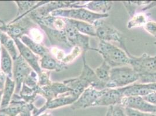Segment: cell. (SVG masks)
Returning <instances> with one entry per match:
<instances>
[{
	"mask_svg": "<svg viewBox=\"0 0 156 116\" xmlns=\"http://www.w3.org/2000/svg\"><path fill=\"white\" fill-rule=\"evenodd\" d=\"M95 51L98 52L111 68L129 66V57L126 52L111 43L99 41Z\"/></svg>",
	"mask_w": 156,
	"mask_h": 116,
	"instance_id": "cell-1",
	"label": "cell"
},
{
	"mask_svg": "<svg viewBox=\"0 0 156 116\" xmlns=\"http://www.w3.org/2000/svg\"><path fill=\"white\" fill-rule=\"evenodd\" d=\"M139 74L130 66L111 68L107 89L121 88L134 84L139 80Z\"/></svg>",
	"mask_w": 156,
	"mask_h": 116,
	"instance_id": "cell-2",
	"label": "cell"
},
{
	"mask_svg": "<svg viewBox=\"0 0 156 116\" xmlns=\"http://www.w3.org/2000/svg\"><path fill=\"white\" fill-rule=\"evenodd\" d=\"M50 15L54 17L83 21L91 25H94L98 20L107 18L109 16L108 13H94L84 8L59 9L52 12Z\"/></svg>",
	"mask_w": 156,
	"mask_h": 116,
	"instance_id": "cell-3",
	"label": "cell"
},
{
	"mask_svg": "<svg viewBox=\"0 0 156 116\" xmlns=\"http://www.w3.org/2000/svg\"><path fill=\"white\" fill-rule=\"evenodd\" d=\"M96 30V37L100 41L110 43L111 41L118 43L120 47L129 55L130 53L128 51L125 45V39L124 34L113 26L105 24L103 19L98 20L94 25Z\"/></svg>",
	"mask_w": 156,
	"mask_h": 116,
	"instance_id": "cell-4",
	"label": "cell"
},
{
	"mask_svg": "<svg viewBox=\"0 0 156 116\" xmlns=\"http://www.w3.org/2000/svg\"><path fill=\"white\" fill-rule=\"evenodd\" d=\"M128 56L129 66L139 75L156 71V54L154 56H150L144 53L140 56H135L130 53Z\"/></svg>",
	"mask_w": 156,
	"mask_h": 116,
	"instance_id": "cell-5",
	"label": "cell"
},
{
	"mask_svg": "<svg viewBox=\"0 0 156 116\" xmlns=\"http://www.w3.org/2000/svg\"><path fill=\"white\" fill-rule=\"evenodd\" d=\"M33 70L32 67L20 55L13 60L12 78L16 86L15 94H20L25 79Z\"/></svg>",
	"mask_w": 156,
	"mask_h": 116,
	"instance_id": "cell-6",
	"label": "cell"
},
{
	"mask_svg": "<svg viewBox=\"0 0 156 116\" xmlns=\"http://www.w3.org/2000/svg\"><path fill=\"white\" fill-rule=\"evenodd\" d=\"M64 31L68 42L73 47L78 46L80 48L82 53H86L89 50L95 51V48L90 46V39L88 36L79 32L76 29L67 23Z\"/></svg>",
	"mask_w": 156,
	"mask_h": 116,
	"instance_id": "cell-7",
	"label": "cell"
},
{
	"mask_svg": "<svg viewBox=\"0 0 156 116\" xmlns=\"http://www.w3.org/2000/svg\"><path fill=\"white\" fill-rule=\"evenodd\" d=\"M107 89L98 90L92 86H89L79 96L77 100L71 106L73 110L85 109L93 107L98 99L101 97Z\"/></svg>",
	"mask_w": 156,
	"mask_h": 116,
	"instance_id": "cell-8",
	"label": "cell"
},
{
	"mask_svg": "<svg viewBox=\"0 0 156 116\" xmlns=\"http://www.w3.org/2000/svg\"><path fill=\"white\" fill-rule=\"evenodd\" d=\"M40 29L46 33L50 42L54 47L58 48L64 51L69 49H72L73 47L72 46L65 36V32L63 30H58L50 28L43 24H37Z\"/></svg>",
	"mask_w": 156,
	"mask_h": 116,
	"instance_id": "cell-9",
	"label": "cell"
},
{
	"mask_svg": "<svg viewBox=\"0 0 156 116\" xmlns=\"http://www.w3.org/2000/svg\"><path fill=\"white\" fill-rule=\"evenodd\" d=\"M71 90L63 82H52L49 85L40 87L39 86L38 94L43 97L46 102L50 101L54 98L70 94Z\"/></svg>",
	"mask_w": 156,
	"mask_h": 116,
	"instance_id": "cell-10",
	"label": "cell"
},
{
	"mask_svg": "<svg viewBox=\"0 0 156 116\" xmlns=\"http://www.w3.org/2000/svg\"><path fill=\"white\" fill-rule=\"evenodd\" d=\"M119 105L124 108L128 107L144 113H156V106L147 102L140 96L124 97Z\"/></svg>",
	"mask_w": 156,
	"mask_h": 116,
	"instance_id": "cell-11",
	"label": "cell"
},
{
	"mask_svg": "<svg viewBox=\"0 0 156 116\" xmlns=\"http://www.w3.org/2000/svg\"><path fill=\"white\" fill-rule=\"evenodd\" d=\"M13 39L18 48L20 55L25 59L33 70L39 75L42 71L40 65V57L34 53L29 48H28L20 39Z\"/></svg>",
	"mask_w": 156,
	"mask_h": 116,
	"instance_id": "cell-12",
	"label": "cell"
},
{
	"mask_svg": "<svg viewBox=\"0 0 156 116\" xmlns=\"http://www.w3.org/2000/svg\"><path fill=\"white\" fill-rule=\"evenodd\" d=\"M77 97H73L71 94H65L59 96L50 101L46 102L40 108L35 107L33 111V114L39 115L47 110L55 109L68 105L71 106L77 100Z\"/></svg>",
	"mask_w": 156,
	"mask_h": 116,
	"instance_id": "cell-13",
	"label": "cell"
},
{
	"mask_svg": "<svg viewBox=\"0 0 156 116\" xmlns=\"http://www.w3.org/2000/svg\"><path fill=\"white\" fill-rule=\"evenodd\" d=\"M120 90L124 97L130 96L144 97L152 92H156V83H134L124 88H121Z\"/></svg>",
	"mask_w": 156,
	"mask_h": 116,
	"instance_id": "cell-14",
	"label": "cell"
},
{
	"mask_svg": "<svg viewBox=\"0 0 156 116\" xmlns=\"http://www.w3.org/2000/svg\"><path fill=\"white\" fill-rule=\"evenodd\" d=\"M82 58L83 66L82 70L79 77L86 81L90 86L93 87L98 90H104L107 89L105 85L98 78L94 70H92L91 67L87 64L86 53H82Z\"/></svg>",
	"mask_w": 156,
	"mask_h": 116,
	"instance_id": "cell-15",
	"label": "cell"
},
{
	"mask_svg": "<svg viewBox=\"0 0 156 116\" xmlns=\"http://www.w3.org/2000/svg\"><path fill=\"white\" fill-rule=\"evenodd\" d=\"M124 95L120 88L107 89L94 103L93 107L114 106L120 104Z\"/></svg>",
	"mask_w": 156,
	"mask_h": 116,
	"instance_id": "cell-16",
	"label": "cell"
},
{
	"mask_svg": "<svg viewBox=\"0 0 156 116\" xmlns=\"http://www.w3.org/2000/svg\"><path fill=\"white\" fill-rule=\"evenodd\" d=\"M15 4L18 8V13L15 19L9 23H14L24 18L33 11L39 7L45 5L49 1H16Z\"/></svg>",
	"mask_w": 156,
	"mask_h": 116,
	"instance_id": "cell-17",
	"label": "cell"
},
{
	"mask_svg": "<svg viewBox=\"0 0 156 116\" xmlns=\"http://www.w3.org/2000/svg\"><path fill=\"white\" fill-rule=\"evenodd\" d=\"M26 103L20 97L19 94H14L9 104L5 108L0 109V116H20Z\"/></svg>",
	"mask_w": 156,
	"mask_h": 116,
	"instance_id": "cell-18",
	"label": "cell"
},
{
	"mask_svg": "<svg viewBox=\"0 0 156 116\" xmlns=\"http://www.w3.org/2000/svg\"><path fill=\"white\" fill-rule=\"evenodd\" d=\"M41 69L47 71H62L67 69V65L53 57L50 53L42 56L40 59Z\"/></svg>",
	"mask_w": 156,
	"mask_h": 116,
	"instance_id": "cell-19",
	"label": "cell"
},
{
	"mask_svg": "<svg viewBox=\"0 0 156 116\" xmlns=\"http://www.w3.org/2000/svg\"><path fill=\"white\" fill-rule=\"evenodd\" d=\"M71 90V95L73 97L78 98L84 90L88 88L90 85L85 80L78 76V77L70 78L64 80L62 81Z\"/></svg>",
	"mask_w": 156,
	"mask_h": 116,
	"instance_id": "cell-20",
	"label": "cell"
},
{
	"mask_svg": "<svg viewBox=\"0 0 156 116\" xmlns=\"http://www.w3.org/2000/svg\"><path fill=\"white\" fill-rule=\"evenodd\" d=\"M15 83L12 78L6 77L4 87L2 90V97L0 109L7 107L11 102L15 92Z\"/></svg>",
	"mask_w": 156,
	"mask_h": 116,
	"instance_id": "cell-21",
	"label": "cell"
},
{
	"mask_svg": "<svg viewBox=\"0 0 156 116\" xmlns=\"http://www.w3.org/2000/svg\"><path fill=\"white\" fill-rule=\"evenodd\" d=\"M65 19L67 23L73 27L79 32L86 36L96 37V30L93 25L77 20Z\"/></svg>",
	"mask_w": 156,
	"mask_h": 116,
	"instance_id": "cell-22",
	"label": "cell"
},
{
	"mask_svg": "<svg viewBox=\"0 0 156 116\" xmlns=\"http://www.w3.org/2000/svg\"><path fill=\"white\" fill-rule=\"evenodd\" d=\"M113 5L112 1H87L85 4L86 8L94 13L100 14H107L112 9Z\"/></svg>",
	"mask_w": 156,
	"mask_h": 116,
	"instance_id": "cell-23",
	"label": "cell"
},
{
	"mask_svg": "<svg viewBox=\"0 0 156 116\" xmlns=\"http://www.w3.org/2000/svg\"><path fill=\"white\" fill-rule=\"evenodd\" d=\"M13 59L7 51V49L1 45V63L0 67L1 72H2L6 76L12 78V70H13Z\"/></svg>",
	"mask_w": 156,
	"mask_h": 116,
	"instance_id": "cell-24",
	"label": "cell"
},
{
	"mask_svg": "<svg viewBox=\"0 0 156 116\" xmlns=\"http://www.w3.org/2000/svg\"><path fill=\"white\" fill-rule=\"evenodd\" d=\"M20 39L28 48H29L34 53L40 58L48 53H50V49L48 48L43 44L34 41L27 35L23 36Z\"/></svg>",
	"mask_w": 156,
	"mask_h": 116,
	"instance_id": "cell-25",
	"label": "cell"
},
{
	"mask_svg": "<svg viewBox=\"0 0 156 116\" xmlns=\"http://www.w3.org/2000/svg\"><path fill=\"white\" fill-rule=\"evenodd\" d=\"M0 44L9 52L13 60L18 57L20 54L13 39L5 32L0 30Z\"/></svg>",
	"mask_w": 156,
	"mask_h": 116,
	"instance_id": "cell-26",
	"label": "cell"
},
{
	"mask_svg": "<svg viewBox=\"0 0 156 116\" xmlns=\"http://www.w3.org/2000/svg\"><path fill=\"white\" fill-rule=\"evenodd\" d=\"M39 86L36 88H32L23 84L19 95L20 97L25 102L33 103L36 101L38 94Z\"/></svg>",
	"mask_w": 156,
	"mask_h": 116,
	"instance_id": "cell-27",
	"label": "cell"
},
{
	"mask_svg": "<svg viewBox=\"0 0 156 116\" xmlns=\"http://www.w3.org/2000/svg\"><path fill=\"white\" fill-rule=\"evenodd\" d=\"M148 19L149 15L147 13L143 12H137L131 16L127 23V27L129 29L143 27L148 22Z\"/></svg>",
	"mask_w": 156,
	"mask_h": 116,
	"instance_id": "cell-28",
	"label": "cell"
},
{
	"mask_svg": "<svg viewBox=\"0 0 156 116\" xmlns=\"http://www.w3.org/2000/svg\"><path fill=\"white\" fill-rule=\"evenodd\" d=\"M111 69V67L110 66L105 62L103 61V63L94 70V72L98 78L105 85L106 88L107 84L110 80Z\"/></svg>",
	"mask_w": 156,
	"mask_h": 116,
	"instance_id": "cell-29",
	"label": "cell"
},
{
	"mask_svg": "<svg viewBox=\"0 0 156 116\" xmlns=\"http://www.w3.org/2000/svg\"><path fill=\"white\" fill-rule=\"evenodd\" d=\"M41 30L36 26H33L29 29L27 35L34 41L41 44L44 40V34Z\"/></svg>",
	"mask_w": 156,
	"mask_h": 116,
	"instance_id": "cell-30",
	"label": "cell"
},
{
	"mask_svg": "<svg viewBox=\"0 0 156 116\" xmlns=\"http://www.w3.org/2000/svg\"><path fill=\"white\" fill-rule=\"evenodd\" d=\"M149 1H124V5L126 8L130 17L135 13L137 7L146 5L149 3Z\"/></svg>",
	"mask_w": 156,
	"mask_h": 116,
	"instance_id": "cell-31",
	"label": "cell"
},
{
	"mask_svg": "<svg viewBox=\"0 0 156 116\" xmlns=\"http://www.w3.org/2000/svg\"><path fill=\"white\" fill-rule=\"evenodd\" d=\"M82 54V49L78 46H74L71 49V51L68 53V54H66L65 57L62 60V62L65 65H68L72 62L75 59H76L80 55Z\"/></svg>",
	"mask_w": 156,
	"mask_h": 116,
	"instance_id": "cell-32",
	"label": "cell"
},
{
	"mask_svg": "<svg viewBox=\"0 0 156 116\" xmlns=\"http://www.w3.org/2000/svg\"><path fill=\"white\" fill-rule=\"evenodd\" d=\"M51 73L50 71L47 70H43L38 75L39 77V81H38V85L40 87H45L49 85L52 83V81L50 78Z\"/></svg>",
	"mask_w": 156,
	"mask_h": 116,
	"instance_id": "cell-33",
	"label": "cell"
},
{
	"mask_svg": "<svg viewBox=\"0 0 156 116\" xmlns=\"http://www.w3.org/2000/svg\"><path fill=\"white\" fill-rule=\"evenodd\" d=\"M38 81H39L38 74L34 70H33L25 79L23 84H25L30 88H36L39 86Z\"/></svg>",
	"mask_w": 156,
	"mask_h": 116,
	"instance_id": "cell-34",
	"label": "cell"
},
{
	"mask_svg": "<svg viewBox=\"0 0 156 116\" xmlns=\"http://www.w3.org/2000/svg\"><path fill=\"white\" fill-rule=\"evenodd\" d=\"M139 83L141 84H149V83H156V71L146 74L139 75Z\"/></svg>",
	"mask_w": 156,
	"mask_h": 116,
	"instance_id": "cell-35",
	"label": "cell"
},
{
	"mask_svg": "<svg viewBox=\"0 0 156 116\" xmlns=\"http://www.w3.org/2000/svg\"><path fill=\"white\" fill-rule=\"evenodd\" d=\"M146 32L149 33L152 36L156 39V22L148 21L146 24L143 26Z\"/></svg>",
	"mask_w": 156,
	"mask_h": 116,
	"instance_id": "cell-36",
	"label": "cell"
},
{
	"mask_svg": "<svg viewBox=\"0 0 156 116\" xmlns=\"http://www.w3.org/2000/svg\"><path fill=\"white\" fill-rule=\"evenodd\" d=\"M112 116H126L124 107L121 105L118 104L113 106L112 110Z\"/></svg>",
	"mask_w": 156,
	"mask_h": 116,
	"instance_id": "cell-37",
	"label": "cell"
},
{
	"mask_svg": "<svg viewBox=\"0 0 156 116\" xmlns=\"http://www.w3.org/2000/svg\"><path fill=\"white\" fill-rule=\"evenodd\" d=\"M143 97V99L147 102L156 106V92H152L147 95Z\"/></svg>",
	"mask_w": 156,
	"mask_h": 116,
	"instance_id": "cell-38",
	"label": "cell"
},
{
	"mask_svg": "<svg viewBox=\"0 0 156 116\" xmlns=\"http://www.w3.org/2000/svg\"><path fill=\"white\" fill-rule=\"evenodd\" d=\"M6 77L2 72H0V90H3L4 89Z\"/></svg>",
	"mask_w": 156,
	"mask_h": 116,
	"instance_id": "cell-39",
	"label": "cell"
},
{
	"mask_svg": "<svg viewBox=\"0 0 156 116\" xmlns=\"http://www.w3.org/2000/svg\"><path fill=\"white\" fill-rule=\"evenodd\" d=\"M34 114L36 116H52V114L50 112L48 111L47 110L46 111H44V112L41 113L39 115H37V114Z\"/></svg>",
	"mask_w": 156,
	"mask_h": 116,
	"instance_id": "cell-40",
	"label": "cell"
},
{
	"mask_svg": "<svg viewBox=\"0 0 156 116\" xmlns=\"http://www.w3.org/2000/svg\"><path fill=\"white\" fill-rule=\"evenodd\" d=\"M112 107L113 106H110L108 110L106 113L105 116H112Z\"/></svg>",
	"mask_w": 156,
	"mask_h": 116,
	"instance_id": "cell-41",
	"label": "cell"
},
{
	"mask_svg": "<svg viewBox=\"0 0 156 116\" xmlns=\"http://www.w3.org/2000/svg\"><path fill=\"white\" fill-rule=\"evenodd\" d=\"M2 97V90H0V104H1V103Z\"/></svg>",
	"mask_w": 156,
	"mask_h": 116,
	"instance_id": "cell-42",
	"label": "cell"
},
{
	"mask_svg": "<svg viewBox=\"0 0 156 116\" xmlns=\"http://www.w3.org/2000/svg\"><path fill=\"white\" fill-rule=\"evenodd\" d=\"M1 45L0 44V63H1Z\"/></svg>",
	"mask_w": 156,
	"mask_h": 116,
	"instance_id": "cell-43",
	"label": "cell"
},
{
	"mask_svg": "<svg viewBox=\"0 0 156 116\" xmlns=\"http://www.w3.org/2000/svg\"><path fill=\"white\" fill-rule=\"evenodd\" d=\"M154 44L155 45H156V41H155V42L154 43Z\"/></svg>",
	"mask_w": 156,
	"mask_h": 116,
	"instance_id": "cell-44",
	"label": "cell"
},
{
	"mask_svg": "<svg viewBox=\"0 0 156 116\" xmlns=\"http://www.w3.org/2000/svg\"><path fill=\"white\" fill-rule=\"evenodd\" d=\"M32 116H36V115H34V114H33Z\"/></svg>",
	"mask_w": 156,
	"mask_h": 116,
	"instance_id": "cell-45",
	"label": "cell"
}]
</instances>
